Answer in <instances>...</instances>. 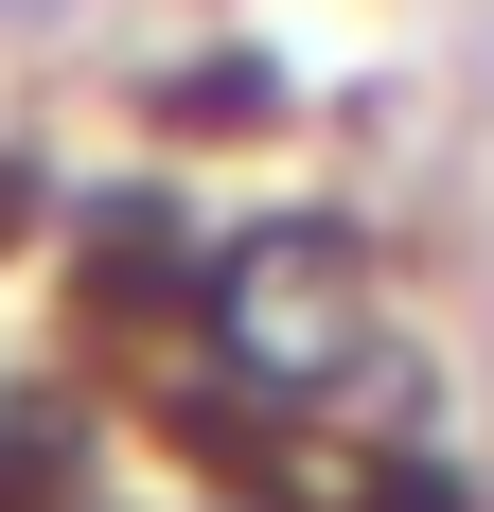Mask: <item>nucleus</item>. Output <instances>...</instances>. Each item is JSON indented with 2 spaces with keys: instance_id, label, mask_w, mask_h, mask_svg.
<instances>
[{
  "instance_id": "1",
  "label": "nucleus",
  "mask_w": 494,
  "mask_h": 512,
  "mask_svg": "<svg viewBox=\"0 0 494 512\" xmlns=\"http://www.w3.org/2000/svg\"><path fill=\"white\" fill-rule=\"evenodd\" d=\"M212 354L247 371V389H353V354H371V283H353L318 230H265V248H230L212 265V318H195Z\"/></svg>"
},
{
  "instance_id": "2",
  "label": "nucleus",
  "mask_w": 494,
  "mask_h": 512,
  "mask_svg": "<svg viewBox=\"0 0 494 512\" xmlns=\"http://www.w3.org/2000/svg\"><path fill=\"white\" fill-rule=\"evenodd\" d=\"M0 512H53V460H18V442H0Z\"/></svg>"
},
{
  "instance_id": "3",
  "label": "nucleus",
  "mask_w": 494,
  "mask_h": 512,
  "mask_svg": "<svg viewBox=\"0 0 494 512\" xmlns=\"http://www.w3.org/2000/svg\"><path fill=\"white\" fill-rule=\"evenodd\" d=\"M0 230H18V177H0Z\"/></svg>"
}]
</instances>
